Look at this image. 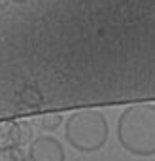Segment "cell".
<instances>
[{
	"label": "cell",
	"instance_id": "obj_1",
	"mask_svg": "<svg viewBox=\"0 0 155 161\" xmlns=\"http://www.w3.org/2000/svg\"><path fill=\"white\" fill-rule=\"evenodd\" d=\"M117 142L136 157L155 155V104L136 103L127 106L117 119Z\"/></svg>",
	"mask_w": 155,
	"mask_h": 161
},
{
	"label": "cell",
	"instance_id": "obj_2",
	"mask_svg": "<svg viewBox=\"0 0 155 161\" xmlns=\"http://www.w3.org/2000/svg\"><path fill=\"white\" fill-rule=\"evenodd\" d=\"M64 136L74 150L82 153H93L104 148L108 142L110 125L100 110L82 108L72 112L64 121Z\"/></svg>",
	"mask_w": 155,
	"mask_h": 161
},
{
	"label": "cell",
	"instance_id": "obj_3",
	"mask_svg": "<svg viewBox=\"0 0 155 161\" xmlns=\"http://www.w3.org/2000/svg\"><path fill=\"white\" fill-rule=\"evenodd\" d=\"M30 161H64L66 153L62 144L53 136H38L29 146Z\"/></svg>",
	"mask_w": 155,
	"mask_h": 161
},
{
	"label": "cell",
	"instance_id": "obj_4",
	"mask_svg": "<svg viewBox=\"0 0 155 161\" xmlns=\"http://www.w3.org/2000/svg\"><path fill=\"white\" fill-rule=\"evenodd\" d=\"M21 146L19 138V123L17 121H0V150Z\"/></svg>",
	"mask_w": 155,
	"mask_h": 161
},
{
	"label": "cell",
	"instance_id": "obj_5",
	"mask_svg": "<svg viewBox=\"0 0 155 161\" xmlns=\"http://www.w3.org/2000/svg\"><path fill=\"white\" fill-rule=\"evenodd\" d=\"M34 121L42 131H57L62 123V116L59 112H44L38 118H34Z\"/></svg>",
	"mask_w": 155,
	"mask_h": 161
},
{
	"label": "cell",
	"instance_id": "obj_6",
	"mask_svg": "<svg viewBox=\"0 0 155 161\" xmlns=\"http://www.w3.org/2000/svg\"><path fill=\"white\" fill-rule=\"evenodd\" d=\"M0 161H27V155L21 150V146L4 148V150H0Z\"/></svg>",
	"mask_w": 155,
	"mask_h": 161
},
{
	"label": "cell",
	"instance_id": "obj_7",
	"mask_svg": "<svg viewBox=\"0 0 155 161\" xmlns=\"http://www.w3.org/2000/svg\"><path fill=\"white\" fill-rule=\"evenodd\" d=\"M17 123H19V138H21V146H23V144L32 140V125L29 121H23V119Z\"/></svg>",
	"mask_w": 155,
	"mask_h": 161
}]
</instances>
